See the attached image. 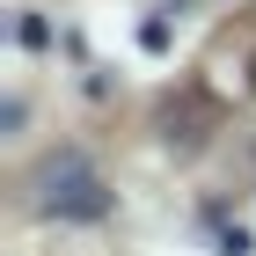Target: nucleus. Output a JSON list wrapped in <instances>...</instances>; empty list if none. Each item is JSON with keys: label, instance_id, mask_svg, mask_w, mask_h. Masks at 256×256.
Returning a JSON list of instances; mask_svg holds the SVG:
<instances>
[{"label": "nucleus", "instance_id": "f257e3e1", "mask_svg": "<svg viewBox=\"0 0 256 256\" xmlns=\"http://www.w3.org/2000/svg\"><path fill=\"white\" fill-rule=\"evenodd\" d=\"M102 212V190H96V176L88 168H66V198H52V212Z\"/></svg>", "mask_w": 256, "mask_h": 256}]
</instances>
